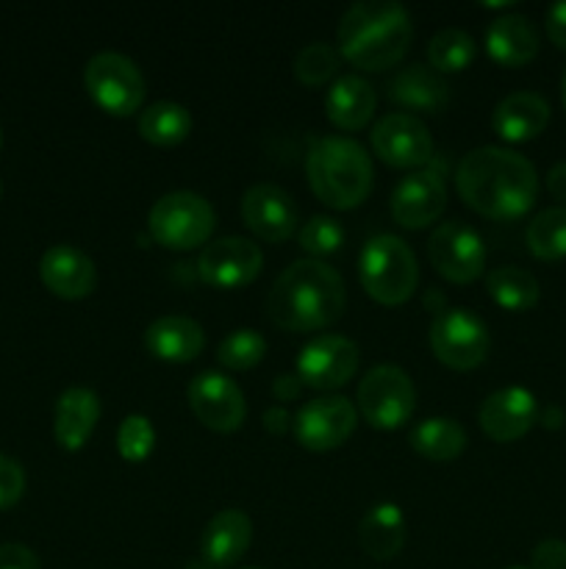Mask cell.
I'll return each mask as SVG.
<instances>
[{"instance_id":"cell-1","label":"cell","mask_w":566,"mask_h":569,"mask_svg":"<svg viewBox=\"0 0 566 569\" xmlns=\"http://www.w3.org/2000/svg\"><path fill=\"white\" fill-rule=\"evenodd\" d=\"M455 187L464 203L488 220H519L533 209L538 176L525 156L508 148H475L461 159Z\"/></svg>"},{"instance_id":"cell-2","label":"cell","mask_w":566,"mask_h":569,"mask_svg":"<svg viewBox=\"0 0 566 569\" xmlns=\"http://www.w3.org/2000/svg\"><path fill=\"white\" fill-rule=\"evenodd\" d=\"M347 309L342 276L325 261L300 259L272 283L266 311L283 331H320L333 326Z\"/></svg>"},{"instance_id":"cell-3","label":"cell","mask_w":566,"mask_h":569,"mask_svg":"<svg viewBox=\"0 0 566 569\" xmlns=\"http://www.w3.org/2000/svg\"><path fill=\"white\" fill-rule=\"evenodd\" d=\"M414 26L394 0H361L338 22V50L361 70H388L408 53Z\"/></svg>"},{"instance_id":"cell-4","label":"cell","mask_w":566,"mask_h":569,"mask_svg":"<svg viewBox=\"0 0 566 569\" xmlns=\"http://www.w3.org/2000/svg\"><path fill=\"white\" fill-rule=\"evenodd\" d=\"M305 172L316 198L336 211H350L372 192V161L355 139L322 137L311 144Z\"/></svg>"},{"instance_id":"cell-5","label":"cell","mask_w":566,"mask_h":569,"mask_svg":"<svg viewBox=\"0 0 566 569\" xmlns=\"http://www.w3.org/2000/svg\"><path fill=\"white\" fill-rule=\"evenodd\" d=\"M358 278L372 300L381 306H400L414 295L420 283V267L414 250L403 239L381 233L361 250Z\"/></svg>"},{"instance_id":"cell-6","label":"cell","mask_w":566,"mask_h":569,"mask_svg":"<svg viewBox=\"0 0 566 569\" xmlns=\"http://www.w3.org/2000/svg\"><path fill=\"white\" fill-rule=\"evenodd\" d=\"M216 214L198 192H170L155 200L148 214L150 237L166 250H194L209 244Z\"/></svg>"},{"instance_id":"cell-7","label":"cell","mask_w":566,"mask_h":569,"mask_svg":"<svg viewBox=\"0 0 566 569\" xmlns=\"http://www.w3.org/2000/svg\"><path fill=\"white\" fill-rule=\"evenodd\" d=\"M361 417L372 428L394 431L405 426L416 409V389L408 372L394 365H377L358 383Z\"/></svg>"},{"instance_id":"cell-8","label":"cell","mask_w":566,"mask_h":569,"mask_svg":"<svg viewBox=\"0 0 566 569\" xmlns=\"http://www.w3.org/2000/svg\"><path fill=\"white\" fill-rule=\"evenodd\" d=\"M89 98L111 117H128L142 109L144 78L139 67L122 53H98L83 70Z\"/></svg>"},{"instance_id":"cell-9","label":"cell","mask_w":566,"mask_h":569,"mask_svg":"<svg viewBox=\"0 0 566 569\" xmlns=\"http://www.w3.org/2000/svg\"><path fill=\"white\" fill-rule=\"evenodd\" d=\"M431 348L449 370H475L488 356L486 322L469 309H442L431 322Z\"/></svg>"},{"instance_id":"cell-10","label":"cell","mask_w":566,"mask_h":569,"mask_svg":"<svg viewBox=\"0 0 566 569\" xmlns=\"http://www.w3.org/2000/svg\"><path fill=\"white\" fill-rule=\"evenodd\" d=\"M358 345L338 333H322L305 342L297 356V378L303 387L331 392L358 372Z\"/></svg>"},{"instance_id":"cell-11","label":"cell","mask_w":566,"mask_h":569,"mask_svg":"<svg viewBox=\"0 0 566 569\" xmlns=\"http://www.w3.org/2000/svg\"><path fill=\"white\" fill-rule=\"evenodd\" d=\"M186 398L189 409L209 431L233 433L244 426L247 403H244L242 389L236 387L233 378L222 376V372L205 370L194 376L186 387Z\"/></svg>"},{"instance_id":"cell-12","label":"cell","mask_w":566,"mask_h":569,"mask_svg":"<svg viewBox=\"0 0 566 569\" xmlns=\"http://www.w3.org/2000/svg\"><path fill=\"white\" fill-rule=\"evenodd\" d=\"M355 422V406L342 395H325V398L309 400L303 409L294 417V437L305 450L314 453H327L336 450L353 437Z\"/></svg>"},{"instance_id":"cell-13","label":"cell","mask_w":566,"mask_h":569,"mask_svg":"<svg viewBox=\"0 0 566 569\" xmlns=\"http://www.w3.org/2000/svg\"><path fill=\"white\" fill-rule=\"evenodd\" d=\"M433 267L449 283H472L483 276L486 267V244L475 228L461 222H444L431 233L427 242Z\"/></svg>"},{"instance_id":"cell-14","label":"cell","mask_w":566,"mask_h":569,"mask_svg":"<svg viewBox=\"0 0 566 569\" xmlns=\"http://www.w3.org/2000/svg\"><path fill=\"white\" fill-rule=\"evenodd\" d=\"M264 267V253L253 239L222 237L203 248L198 259V272L214 289H242L259 278Z\"/></svg>"},{"instance_id":"cell-15","label":"cell","mask_w":566,"mask_h":569,"mask_svg":"<svg viewBox=\"0 0 566 569\" xmlns=\"http://www.w3.org/2000/svg\"><path fill=\"white\" fill-rule=\"evenodd\" d=\"M372 148L388 167L397 170L422 167L433 159L431 131L420 117L405 111H394L377 120V126L372 128Z\"/></svg>"},{"instance_id":"cell-16","label":"cell","mask_w":566,"mask_h":569,"mask_svg":"<svg viewBox=\"0 0 566 569\" xmlns=\"http://www.w3.org/2000/svg\"><path fill=\"white\" fill-rule=\"evenodd\" d=\"M242 220L264 242H286L297 231L300 211L286 189L275 183H255L242 198Z\"/></svg>"},{"instance_id":"cell-17","label":"cell","mask_w":566,"mask_h":569,"mask_svg":"<svg viewBox=\"0 0 566 569\" xmlns=\"http://www.w3.org/2000/svg\"><path fill=\"white\" fill-rule=\"evenodd\" d=\"M538 406L533 392L522 387H505L497 392L488 395L481 406V420L483 433L494 442H516V439L525 437L533 426H536Z\"/></svg>"},{"instance_id":"cell-18","label":"cell","mask_w":566,"mask_h":569,"mask_svg":"<svg viewBox=\"0 0 566 569\" xmlns=\"http://www.w3.org/2000/svg\"><path fill=\"white\" fill-rule=\"evenodd\" d=\"M39 278L61 300L89 298L98 287V267L72 244H53L39 261Z\"/></svg>"},{"instance_id":"cell-19","label":"cell","mask_w":566,"mask_h":569,"mask_svg":"<svg viewBox=\"0 0 566 569\" xmlns=\"http://www.w3.org/2000/svg\"><path fill=\"white\" fill-rule=\"evenodd\" d=\"M447 206L444 181L431 170H416L405 176L392 192V214L403 228H427Z\"/></svg>"},{"instance_id":"cell-20","label":"cell","mask_w":566,"mask_h":569,"mask_svg":"<svg viewBox=\"0 0 566 569\" xmlns=\"http://www.w3.org/2000/svg\"><path fill=\"white\" fill-rule=\"evenodd\" d=\"M250 542H253L250 517L239 509H225L211 517L209 526L203 528L200 556H203V565H209L211 569H225L244 559Z\"/></svg>"},{"instance_id":"cell-21","label":"cell","mask_w":566,"mask_h":569,"mask_svg":"<svg viewBox=\"0 0 566 569\" xmlns=\"http://www.w3.org/2000/svg\"><path fill=\"white\" fill-rule=\"evenodd\" d=\"M144 345L150 353L159 361H170V365H189L198 359L205 348V333L200 322L192 317H159L150 322L144 331Z\"/></svg>"},{"instance_id":"cell-22","label":"cell","mask_w":566,"mask_h":569,"mask_svg":"<svg viewBox=\"0 0 566 569\" xmlns=\"http://www.w3.org/2000/svg\"><path fill=\"white\" fill-rule=\"evenodd\" d=\"M100 420V398L87 387H72L59 395L53 420V437L59 448L81 450L92 437L94 426Z\"/></svg>"},{"instance_id":"cell-23","label":"cell","mask_w":566,"mask_h":569,"mask_svg":"<svg viewBox=\"0 0 566 569\" xmlns=\"http://www.w3.org/2000/svg\"><path fill=\"white\" fill-rule=\"evenodd\" d=\"M549 122V106L536 92H514L497 103L492 114L494 133L505 142H530L544 133Z\"/></svg>"},{"instance_id":"cell-24","label":"cell","mask_w":566,"mask_h":569,"mask_svg":"<svg viewBox=\"0 0 566 569\" xmlns=\"http://www.w3.org/2000/svg\"><path fill=\"white\" fill-rule=\"evenodd\" d=\"M386 94L392 103L405 106V109L438 114V111L447 106L449 87L436 70H431V67L411 64L403 67L400 72H394V78L386 87Z\"/></svg>"},{"instance_id":"cell-25","label":"cell","mask_w":566,"mask_h":569,"mask_svg":"<svg viewBox=\"0 0 566 569\" xmlns=\"http://www.w3.org/2000/svg\"><path fill=\"white\" fill-rule=\"evenodd\" d=\"M375 89L358 76H344L327 89L325 114L338 131H361L375 114Z\"/></svg>"},{"instance_id":"cell-26","label":"cell","mask_w":566,"mask_h":569,"mask_svg":"<svg viewBox=\"0 0 566 569\" xmlns=\"http://www.w3.org/2000/svg\"><path fill=\"white\" fill-rule=\"evenodd\" d=\"M486 50L497 64L525 67L530 64L538 53V33L527 17H497L486 31Z\"/></svg>"},{"instance_id":"cell-27","label":"cell","mask_w":566,"mask_h":569,"mask_svg":"<svg viewBox=\"0 0 566 569\" xmlns=\"http://www.w3.org/2000/svg\"><path fill=\"white\" fill-rule=\"evenodd\" d=\"M405 533H408L405 517L400 511V506L394 503H381L375 509H370L358 526L361 548L375 561H388L394 556H400V550L405 545Z\"/></svg>"},{"instance_id":"cell-28","label":"cell","mask_w":566,"mask_h":569,"mask_svg":"<svg viewBox=\"0 0 566 569\" xmlns=\"http://www.w3.org/2000/svg\"><path fill=\"white\" fill-rule=\"evenodd\" d=\"M139 133H142L144 142L155 144V148H175L192 133V114H189L186 106L159 100L142 111Z\"/></svg>"},{"instance_id":"cell-29","label":"cell","mask_w":566,"mask_h":569,"mask_svg":"<svg viewBox=\"0 0 566 569\" xmlns=\"http://www.w3.org/2000/svg\"><path fill=\"white\" fill-rule=\"evenodd\" d=\"M411 448L427 461H453L466 450V431L449 417H431L411 431Z\"/></svg>"},{"instance_id":"cell-30","label":"cell","mask_w":566,"mask_h":569,"mask_svg":"<svg viewBox=\"0 0 566 569\" xmlns=\"http://www.w3.org/2000/svg\"><path fill=\"white\" fill-rule=\"evenodd\" d=\"M486 289L494 303L505 311H527L538 303V281L522 267H497L488 272Z\"/></svg>"},{"instance_id":"cell-31","label":"cell","mask_w":566,"mask_h":569,"mask_svg":"<svg viewBox=\"0 0 566 569\" xmlns=\"http://www.w3.org/2000/svg\"><path fill=\"white\" fill-rule=\"evenodd\" d=\"M527 248L536 259H566V206H553L536 214L527 226Z\"/></svg>"},{"instance_id":"cell-32","label":"cell","mask_w":566,"mask_h":569,"mask_svg":"<svg viewBox=\"0 0 566 569\" xmlns=\"http://www.w3.org/2000/svg\"><path fill=\"white\" fill-rule=\"evenodd\" d=\"M477 44L461 28H444L427 44V59H431L433 70L442 76V72H461L475 61Z\"/></svg>"},{"instance_id":"cell-33","label":"cell","mask_w":566,"mask_h":569,"mask_svg":"<svg viewBox=\"0 0 566 569\" xmlns=\"http://www.w3.org/2000/svg\"><path fill=\"white\" fill-rule=\"evenodd\" d=\"M266 356V342L259 331L253 328H236V331L228 333L225 339L216 348V361L228 370H253L255 365H261Z\"/></svg>"},{"instance_id":"cell-34","label":"cell","mask_w":566,"mask_h":569,"mask_svg":"<svg viewBox=\"0 0 566 569\" xmlns=\"http://www.w3.org/2000/svg\"><path fill=\"white\" fill-rule=\"evenodd\" d=\"M338 72V53L325 42L305 44L294 59V76L305 87H322Z\"/></svg>"},{"instance_id":"cell-35","label":"cell","mask_w":566,"mask_h":569,"mask_svg":"<svg viewBox=\"0 0 566 569\" xmlns=\"http://www.w3.org/2000/svg\"><path fill=\"white\" fill-rule=\"evenodd\" d=\"M342 244H344V228L338 226V220H333V217L316 214L300 228V248H303L305 253L314 256L316 261H320L322 256L338 253Z\"/></svg>"},{"instance_id":"cell-36","label":"cell","mask_w":566,"mask_h":569,"mask_svg":"<svg viewBox=\"0 0 566 569\" xmlns=\"http://www.w3.org/2000/svg\"><path fill=\"white\" fill-rule=\"evenodd\" d=\"M155 448V431L150 426L148 417L131 415L120 422V431H117V450L125 461L139 465V461L148 459Z\"/></svg>"},{"instance_id":"cell-37","label":"cell","mask_w":566,"mask_h":569,"mask_svg":"<svg viewBox=\"0 0 566 569\" xmlns=\"http://www.w3.org/2000/svg\"><path fill=\"white\" fill-rule=\"evenodd\" d=\"M22 495H26V472H22L20 461L0 453V511L20 503Z\"/></svg>"},{"instance_id":"cell-38","label":"cell","mask_w":566,"mask_h":569,"mask_svg":"<svg viewBox=\"0 0 566 569\" xmlns=\"http://www.w3.org/2000/svg\"><path fill=\"white\" fill-rule=\"evenodd\" d=\"M530 569H566V542L544 539L533 548Z\"/></svg>"},{"instance_id":"cell-39","label":"cell","mask_w":566,"mask_h":569,"mask_svg":"<svg viewBox=\"0 0 566 569\" xmlns=\"http://www.w3.org/2000/svg\"><path fill=\"white\" fill-rule=\"evenodd\" d=\"M0 569H42L39 556L20 542L0 545Z\"/></svg>"},{"instance_id":"cell-40","label":"cell","mask_w":566,"mask_h":569,"mask_svg":"<svg viewBox=\"0 0 566 569\" xmlns=\"http://www.w3.org/2000/svg\"><path fill=\"white\" fill-rule=\"evenodd\" d=\"M547 37L549 42L555 44V48L566 50V0H560V3L549 6L547 9Z\"/></svg>"},{"instance_id":"cell-41","label":"cell","mask_w":566,"mask_h":569,"mask_svg":"<svg viewBox=\"0 0 566 569\" xmlns=\"http://www.w3.org/2000/svg\"><path fill=\"white\" fill-rule=\"evenodd\" d=\"M300 389H303V381H300L297 376H281L275 378V383H272V392H275L277 400H294L300 395Z\"/></svg>"},{"instance_id":"cell-42","label":"cell","mask_w":566,"mask_h":569,"mask_svg":"<svg viewBox=\"0 0 566 569\" xmlns=\"http://www.w3.org/2000/svg\"><path fill=\"white\" fill-rule=\"evenodd\" d=\"M264 426H266V431L281 437V433H286L289 426H292V417L286 415V409H283V406H272V409H266V415H264Z\"/></svg>"},{"instance_id":"cell-43","label":"cell","mask_w":566,"mask_h":569,"mask_svg":"<svg viewBox=\"0 0 566 569\" xmlns=\"http://www.w3.org/2000/svg\"><path fill=\"white\" fill-rule=\"evenodd\" d=\"M547 189L555 200L566 203V161L555 164L547 176Z\"/></svg>"},{"instance_id":"cell-44","label":"cell","mask_w":566,"mask_h":569,"mask_svg":"<svg viewBox=\"0 0 566 569\" xmlns=\"http://www.w3.org/2000/svg\"><path fill=\"white\" fill-rule=\"evenodd\" d=\"M544 426H547V428H560V426H564V411L549 409L547 415H544Z\"/></svg>"},{"instance_id":"cell-45","label":"cell","mask_w":566,"mask_h":569,"mask_svg":"<svg viewBox=\"0 0 566 569\" xmlns=\"http://www.w3.org/2000/svg\"><path fill=\"white\" fill-rule=\"evenodd\" d=\"M560 98H564V109H566V72H564V81H560Z\"/></svg>"},{"instance_id":"cell-46","label":"cell","mask_w":566,"mask_h":569,"mask_svg":"<svg viewBox=\"0 0 566 569\" xmlns=\"http://www.w3.org/2000/svg\"><path fill=\"white\" fill-rule=\"evenodd\" d=\"M0 198H3V181H0Z\"/></svg>"},{"instance_id":"cell-47","label":"cell","mask_w":566,"mask_h":569,"mask_svg":"<svg viewBox=\"0 0 566 569\" xmlns=\"http://www.w3.org/2000/svg\"><path fill=\"white\" fill-rule=\"evenodd\" d=\"M505 569H527V567H505Z\"/></svg>"},{"instance_id":"cell-48","label":"cell","mask_w":566,"mask_h":569,"mask_svg":"<svg viewBox=\"0 0 566 569\" xmlns=\"http://www.w3.org/2000/svg\"><path fill=\"white\" fill-rule=\"evenodd\" d=\"M0 144H3V133H0Z\"/></svg>"},{"instance_id":"cell-49","label":"cell","mask_w":566,"mask_h":569,"mask_svg":"<svg viewBox=\"0 0 566 569\" xmlns=\"http://www.w3.org/2000/svg\"><path fill=\"white\" fill-rule=\"evenodd\" d=\"M247 569H255V567H247Z\"/></svg>"}]
</instances>
